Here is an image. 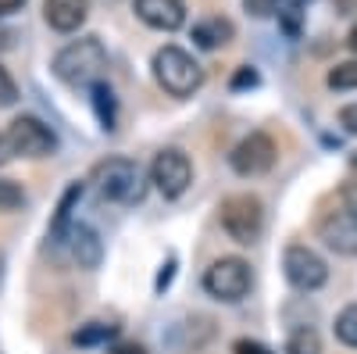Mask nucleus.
<instances>
[{"label": "nucleus", "mask_w": 357, "mask_h": 354, "mask_svg": "<svg viewBox=\"0 0 357 354\" xmlns=\"http://www.w3.org/2000/svg\"><path fill=\"white\" fill-rule=\"evenodd\" d=\"M107 68V50L97 36H82L75 43H68L65 50H57L54 57V75L65 86H93L100 82V72Z\"/></svg>", "instance_id": "nucleus-1"}, {"label": "nucleus", "mask_w": 357, "mask_h": 354, "mask_svg": "<svg viewBox=\"0 0 357 354\" xmlns=\"http://www.w3.org/2000/svg\"><path fill=\"white\" fill-rule=\"evenodd\" d=\"M154 79H158V86H161L165 94H172V97H190V94L200 90L204 68H200V61H197L190 50L168 43V47H161V50L154 54Z\"/></svg>", "instance_id": "nucleus-2"}, {"label": "nucleus", "mask_w": 357, "mask_h": 354, "mask_svg": "<svg viewBox=\"0 0 357 354\" xmlns=\"http://www.w3.org/2000/svg\"><path fill=\"white\" fill-rule=\"evenodd\" d=\"M218 222H222V229L229 233V240L250 247V244L261 240V229H264V204H261V197H254V193H232V197L222 200Z\"/></svg>", "instance_id": "nucleus-3"}, {"label": "nucleus", "mask_w": 357, "mask_h": 354, "mask_svg": "<svg viewBox=\"0 0 357 354\" xmlns=\"http://www.w3.org/2000/svg\"><path fill=\"white\" fill-rule=\"evenodd\" d=\"M97 193L104 200H114V204H132L143 197V175H139V165L129 161V158H107L93 168V179Z\"/></svg>", "instance_id": "nucleus-4"}, {"label": "nucleus", "mask_w": 357, "mask_h": 354, "mask_svg": "<svg viewBox=\"0 0 357 354\" xmlns=\"http://www.w3.org/2000/svg\"><path fill=\"white\" fill-rule=\"evenodd\" d=\"M250 283H254V276H250V265L243 258H218L211 269L204 272V290L211 293L215 301H225V304L243 301L250 293Z\"/></svg>", "instance_id": "nucleus-5"}, {"label": "nucleus", "mask_w": 357, "mask_h": 354, "mask_svg": "<svg viewBox=\"0 0 357 354\" xmlns=\"http://www.w3.org/2000/svg\"><path fill=\"white\" fill-rule=\"evenodd\" d=\"M282 272L289 279L293 290H321L325 279H329V265H325V258L318 251H311L307 244H289L286 254H282Z\"/></svg>", "instance_id": "nucleus-6"}, {"label": "nucleus", "mask_w": 357, "mask_h": 354, "mask_svg": "<svg viewBox=\"0 0 357 354\" xmlns=\"http://www.w3.org/2000/svg\"><path fill=\"white\" fill-rule=\"evenodd\" d=\"M151 183L158 186V193L165 200H175V197H183L193 183V165L190 158L178 151V147H165V151L154 158L151 165Z\"/></svg>", "instance_id": "nucleus-7"}, {"label": "nucleus", "mask_w": 357, "mask_h": 354, "mask_svg": "<svg viewBox=\"0 0 357 354\" xmlns=\"http://www.w3.org/2000/svg\"><path fill=\"white\" fill-rule=\"evenodd\" d=\"M4 133H8V143H11L15 158H47L57 147V136L50 133L47 122H40L36 115H18Z\"/></svg>", "instance_id": "nucleus-8"}, {"label": "nucleus", "mask_w": 357, "mask_h": 354, "mask_svg": "<svg viewBox=\"0 0 357 354\" xmlns=\"http://www.w3.org/2000/svg\"><path fill=\"white\" fill-rule=\"evenodd\" d=\"M275 154H279V147H275L272 136H268V133H250V136H243L240 143L232 147L229 165H232L236 175L254 179V175H264L268 168L275 165Z\"/></svg>", "instance_id": "nucleus-9"}, {"label": "nucleus", "mask_w": 357, "mask_h": 354, "mask_svg": "<svg viewBox=\"0 0 357 354\" xmlns=\"http://www.w3.org/2000/svg\"><path fill=\"white\" fill-rule=\"evenodd\" d=\"M318 240H325V247L354 258L357 254V212H350L347 204L325 212L318 219Z\"/></svg>", "instance_id": "nucleus-10"}, {"label": "nucleus", "mask_w": 357, "mask_h": 354, "mask_svg": "<svg viewBox=\"0 0 357 354\" xmlns=\"http://www.w3.org/2000/svg\"><path fill=\"white\" fill-rule=\"evenodd\" d=\"M136 18L158 33H175L186 25V4L183 0H136Z\"/></svg>", "instance_id": "nucleus-11"}, {"label": "nucleus", "mask_w": 357, "mask_h": 354, "mask_svg": "<svg viewBox=\"0 0 357 354\" xmlns=\"http://www.w3.org/2000/svg\"><path fill=\"white\" fill-rule=\"evenodd\" d=\"M89 15V0H43V18L54 33H75Z\"/></svg>", "instance_id": "nucleus-12"}, {"label": "nucleus", "mask_w": 357, "mask_h": 354, "mask_svg": "<svg viewBox=\"0 0 357 354\" xmlns=\"http://www.w3.org/2000/svg\"><path fill=\"white\" fill-rule=\"evenodd\" d=\"M68 247H72V258L79 261V269H97L100 258H104V244H100V236L97 229H89V226H68Z\"/></svg>", "instance_id": "nucleus-13"}, {"label": "nucleus", "mask_w": 357, "mask_h": 354, "mask_svg": "<svg viewBox=\"0 0 357 354\" xmlns=\"http://www.w3.org/2000/svg\"><path fill=\"white\" fill-rule=\"evenodd\" d=\"M193 40L197 47L204 50H215V47H225L232 40V22L229 18H204L193 25Z\"/></svg>", "instance_id": "nucleus-14"}, {"label": "nucleus", "mask_w": 357, "mask_h": 354, "mask_svg": "<svg viewBox=\"0 0 357 354\" xmlns=\"http://www.w3.org/2000/svg\"><path fill=\"white\" fill-rule=\"evenodd\" d=\"M79 197H82V183H72V186L65 190L61 204H57V215H54V222H50V236H54V240H61V236L68 233L72 208H75V200H79Z\"/></svg>", "instance_id": "nucleus-15"}, {"label": "nucleus", "mask_w": 357, "mask_h": 354, "mask_svg": "<svg viewBox=\"0 0 357 354\" xmlns=\"http://www.w3.org/2000/svg\"><path fill=\"white\" fill-rule=\"evenodd\" d=\"M89 94H93V108H97V118L104 129H114V94L107 82H93L89 86Z\"/></svg>", "instance_id": "nucleus-16"}, {"label": "nucleus", "mask_w": 357, "mask_h": 354, "mask_svg": "<svg viewBox=\"0 0 357 354\" xmlns=\"http://www.w3.org/2000/svg\"><path fill=\"white\" fill-rule=\"evenodd\" d=\"M286 354H321V337L311 326L293 330L289 340H286Z\"/></svg>", "instance_id": "nucleus-17"}, {"label": "nucleus", "mask_w": 357, "mask_h": 354, "mask_svg": "<svg viewBox=\"0 0 357 354\" xmlns=\"http://www.w3.org/2000/svg\"><path fill=\"white\" fill-rule=\"evenodd\" d=\"M114 333H118V326H107V322H89V326H82L72 340H75L79 347H97V344L114 340Z\"/></svg>", "instance_id": "nucleus-18"}, {"label": "nucleus", "mask_w": 357, "mask_h": 354, "mask_svg": "<svg viewBox=\"0 0 357 354\" xmlns=\"http://www.w3.org/2000/svg\"><path fill=\"white\" fill-rule=\"evenodd\" d=\"M325 82H329L333 90H357V61H340L329 75H325Z\"/></svg>", "instance_id": "nucleus-19"}, {"label": "nucleus", "mask_w": 357, "mask_h": 354, "mask_svg": "<svg viewBox=\"0 0 357 354\" xmlns=\"http://www.w3.org/2000/svg\"><path fill=\"white\" fill-rule=\"evenodd\" d=\"M336 337L347 347H357V304H350V308H343L336 315Z\"/></svg>", "instance_id": "nucleus-20"}, {"label": "nucleus", "mask_w": 357, "mask_h": 354, "mask_svg": "<svg viewBox=\"0 0 357 354\" xmlns=\"http://www.w3.org/2000/svg\"><path fill=\"white\" fill-rule=\"evenodd\" d=\"M25 204V190L15 179H0V212H15Z\"/></svg>", "instance_id": "nucleus-21"}, {"label": "nucleus", "mask_w": 357, "mask_h": 354, "mask_svg": "<svg viewBox=\"0 0 357 354\" xmlns=\"http://www.w3.org/2000/svg\"><path fill=\"white\" fill-rule=\"evenodd\" d=\"M15 101H18V86H15L11 72L0 65V108H11Z\"/></svg>", "instance_id": "nucleus-22"}, {"label": "nucleus", "mask_w": 357, "mask_h": 354, "mask_svg": "<svg viewBox=\"0 0 357 354\" xmlns=\"http://www.w3.org/2000/svg\"><path fill=\"white\" fill-rule=\"evenodd\" d=\"M243 8H247L250 15L264 18V15H272V11H279V0H243Z\"/></svg>", "instance_id": "nucleus-23"}, {"label": "nucleus", "mask_w": 357, "mask_h": 354, "mask_svg": "<svg viewBox=\"0 0 357 354\" xmlns=\"http://www.w3.org/2000/svg\"><path fill=\"white\" fill-rule=\"evenodd\" d=\"M232 354H272V351H268L264 344H257V340H247V337H243V340L232 344Z\"/></svg>", "instance_id": "nucleus-24"}, {"label": "nucleus", "mask_w": 357, "mask_h": 354, "mask_svg": "<svg viewBox=\"0 0 357 354\" xmlns=\"http://www.w3.org/2000/svg\"><path fill=\"white\" fill-rule=\"evenodd\" d=\"M340 126H343L347 133H357V101L347 104V108L340 111Z\"/></svg>", "instance_id": "nucleus-25"}, {"label": "nucleus", "mask_w": 357, "mask_h": 354, "mask_svg": "<svg viewBox=\"0 0 357 354\" xmlns=\"http://www.w3.org/2000/svg\"><path fill=\"white\" fill-rule=\"evenodd\" d=\"M243 86H257V72L254 68H240L232 75V90H243Z\"/></svg>", "instance_id": "nucleus-26"}, {"label": "nucleus", "mask_w": 357, "mask_h": 354, "mask_svg": "<svg viewBox=\"0 0 357 354\" xmlns=\"http://www.w3.org/2000/svg\"><path fill=\"white\" fill-rule=\"evenodd\" d=\"M172 269H175V258H168V261L161 265V276H158V283H154V290H158V293L172 283Z\"/></svg>", "instance_id": "nucleus-27"}, {"label": "nucleus", "mask_w": 357, "mask_h": 354, "mask_svg": "<svg viewBox=\"0 0 357 354\" xmlns=\"http://www.w3.org/2000/svg\"><path fill=\"white\" fill-rule=\"evenodd\" d=\"M340 197H343V204L350 212H357V183H347L343 190H340Z\"/></svg>", "instance_id": "nucleus-28"}, {"label": "nucleus", "mask_w": 357, "mask_h": 354, "mask_svg": "<svg viewBox=\"0 0 357 354\" xmlns=\"http://www.w3.org/2000/svg\"><path fill=\"white\" fill-rule=\"evenodd\" d=\"M15 158V151H11V143H8V133H0V165H8Z\"/></svg>", "instance_id": "nucleus-29"}, {"label": "nucleus", "mask_w": 357, "mask_h": 354, "mask_svg": "<svg viewBox=\"0 0 357 354\" xmlns=\"http://www.w3.org/2000/svg\"><path fill=\"white\" fill-rule=\"evenodd\" d=\"M25 4V0H0V18H4V15H11V11H18Z\"/></svg>", "instance_id": "nucleus-30"}, {"label": "nucleus", "mask_w": 357, "mask_h": 354, "mask_svg": "<svg viewBox=\"0 0 357 354\" xmlns=\"http://www.w3.org/2000/svg\"><path fill=\"white\" fill-rule=\"evenodd\" d=\"M114 354H146V351H143L139 344H118V347H114Z\"/></svg>", "instance_id": "nucleus-31"}, {"label": "nucleus", "mask_w": 357, "mask_h": 354, "mask_svg": "<svg viewBox=\"0 0 357 354\" xmlns=\"http://www.w3.org/2000/svg\"><path fill=\"white\" fill-rule=\"evenodd\" d=\"M347 43H350V50H354V54H357V25H354V29H350V40H347Z\"/></svg>", "instance_id": "nucleus-32"}, {"label": "nucleus", "mask_w": 357, "mask_h": 354, "mask_svg": "<svg viewBox=\"0 0 357 354\" xmlns=\"http://www.w3.org/2000/svg\"><path fill=\"white\" fill-rule=\"evenodd\" d=\"M0 283H4V251H0Z\"/></svg>", "instance_id": "nucleus-33"}, {"label": "nucleus", "mask_w": 357, "mask_h": 354, "mask_svg": "<svg viewBox=\"0 0 357 354\" xmlns=\"http://www.w3.org/2000/svg\"><path fill=\"white\" fill-rule=\"evenodd\" d=\"M350 168H354V172H357V154H354V158H350Z\"/></svg>", "instance_id": "nucleus-34"}]
</instances>
